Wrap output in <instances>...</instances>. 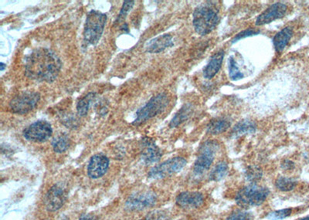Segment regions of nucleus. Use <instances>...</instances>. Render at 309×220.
Masks as SVG:
<instances>
[{
	"instance_id": "nucleus-1",
	"label": "nucleus",
	"mask_w": 309,
	"mask_h": 220,
	"mask_svg": "<svg viewBox=\"0 0 309 220\" xmlns=\"http://www.w3.org/2000/svg\"><path fill=\"white\" fill-rule=\"evenodd\" d=\"M61 68V59L47 48L36 49L26 57V76L32 80L52 83L57 79Z\"/></svg>"
},
{
	"instance_id": "nucleus-2",
	"label": "nucleus",
	"mask_w": 309,
	"mask_h": 220,
	"mask_svg": "<svg viewBox=\"0 0 309 220\" xmlns=\"http://www.w3.org/2000/svg\"><path fill=\"white\" fill-rule=\"evenodd\" d=\"M220 21V15L217 4L207 1L199 4L193 14L194 30L199 35L210 34Z\"/></svg>"
},
{
	"instance_id": "nucleus-3",
	"label": "nucleus",
	"mask_w": 309,
	"mask_h": 220,
	"mask_svg": "<svg viewBox=\"0 0 309 220\" xmlns=\"http://www.w3.org/2000/svg\"><path fill=\"white\" fill-rule=\"evenodd\" d=\"M107 22V15L98 10H91L86 17L82 46L84 48L96 45L102 38Z\"/></svg>"
},
{
	"instance_id": "nucleus-4",
	"label": "nucleus",
	"mask_w": 309,
	"mask_h": 220,
	"mask_svg": "<svg viewBox=\"0 0 309 220\" xmlns=\"http://www.w3.org/2000/svg\"><path fill=\"white\" fill-rule=\"evenodd\" d=\"M270 195V190L266 187L258 185L257 183H250L236 193V204L242 208L259 206L265 203Z\"/></svg>"
},
{
	"instance_id": "nucleus-5",
	"label": "nucleus",
	"mask_w": 309,
	"mask_h": 220,
	"mask_svg": "<svg viewBox=\"0 0 309 220\" xmlns=\"http://www.w3.org/2000/svg\"><path fill=\"white\" fill-rule=\"evenodd\" d=\"M169 103V98L166 93H160L153 97L145 106L142 107L136 112V119L132 124L139 125L148 120L162 114L167 108Z\"/></svg>"
},
{
	"instance_id": "nucleus-6",
	"label": "nucleus",
	"mask_w": 309,
	"mask_h": 220,
	"mask_svg": "<svg viewBox=\"0 0 309 220\" xmlns=\"http://www.w3.org/2000/svg\"><path fill=\"white\" fill-rule=\"evenodd\" d=\"M218 143L216 141H207L199 147L198 156L193 165V173L200 177L211 167L219 151Z\"/></svg>"
},
{
	"instance_id": "nucleus-7",
	"label": "nucleus",
	"mask_w": 309,
	"mask_h": 220,
	"mask_svg": "<svg viewBox=\"0 0 309 220\" xmlns=\"http://www.w3.org/2000/svg\"><path fill=\"white\" fill-rule=\"evenodd\" d=\"M40 99L39 93L27 91L19 94L9 102V110L13 114H26L38 106Z\"/></svg>"
},
{
	"instance_id": "nucleus-8",
	"label": "nucleus",
	"mask_w": 309,
	"mask_h": 220,
	"mask_svg": "<svg viewBox=\"0 0 309 220\" xmlns=\"http://www.w3.org/2000/svg\"><path fill=\"white\" fill-rule=\"evenodd\" d=\"M187 163V160L182 157L170 158L153 167L149 173V177L153 180L165 179L183 170Z\"/></svg>"
},
{
	"instance_id": "nucleus-9",
	"label": "nucleus",
	"mask_w": 309,
	"mask_h": 220,
	"mask_svg": "<svg viewBox=\"0 0 309 220\" xmlns=\"http://www.w3.org/2000/svg\"><path fill=\"white\" fill-rule=\"evenodd\" d=\"M53 134L51 124L44 120H39L23 130V136L29 142L43 143L50 139Z\"/></svg>"
},
{
	"instance_id": "nucleus-10",
	"label": "nucleus",
	"mask_w": 309,
	"mask_h": 220,
	"mask_svg": "<svg viewBox=\"0 0 309 220\" xmlns=\"http://www.w3.org/2000/svg\"><path fill=\"white\" fill-rule=\"evenodd\" d=\"M156 201L157 196L154 192L150 190H143L130 195L125 203V207L131 211H139L153 207Z\"/></svg>"
},
{
	"instance_id": "nucleus-11",
	"label": "nucleus",
	"mask_w": 309,
	"mask_h": 220,
	"mask_svg": "<svg viewBox=\"0 0 309 220\" xmlns=\"http://www.w3.org/2000/svg\"><path fill=\"white\" fill-rule=\"evenodd\" d=\"M176 203L185 210L198 209L204 204V195L199 192H183L177 195Z\"/></svg>"
},
{
	"instance_id": "nucleus-12",
	"label": "nucleus",
	"mask_w": 309,
	"mask_h": 220,
	"mask_svg": "<svg viewBox=\"0 0 309 220\" xmlns=\"http://www.w3.org/2000/svg\"><path fill=\"white\" fill-rule=\"evenodd\" d=\"M287 5L282 2H276L272 4L270 7L268 8L266 10L258 16L256 20L257 26L265 25L269 24L274 20L282 18L284 15L286 14Z\"/></svg>"
},
{
	"instance_id": "nucleus-13",
	"label": "nucleus",
	"mask_w": 309,
	"mask_h": 220,
	"mask_svg": "<svg viewBox=\"0 0 309 220\" xmlns=\"http://www.w3.org/2000/svg\"><path fill=\"white\" fill-rule=\"evenodd\" d=\"M109 167V159L103 154H94L87 165V174L91 179H98L106 173Z\"/></svg>"
},
{
	"instance_id": "nucleus-14",
	"label": "nucleus",
	"mask_w": 309,
	"mask_h": 220,
	"mask_svg": "<svg viewBox=\"0 0 309 220\" xmlns=\"http://www.w3.org/2000/svg\"><path fill=\"white\" fill-rule=\"evenodd\" d=\"M66 199L64 190L59 185H53L45 196L44 203L46 210L50 212L60 210Z\"/></svg>"
},
{
	"instance_id": "nucleus-15",
	"label": "nucleus",
	"mask_w": 309,
	"mask_h": 220,
	"mask_svg": "<svg viewBox=\"0 0 309 220\" xmlns=\"http://www.w3.org/2000/svg\"><path fill=\"white\" fill-rule=\"evenodd\" d=\"M143 150L142 151V159L146 165L157 163L162 157V151L155 145L154 141L150 138H145L142 140Z\"/></svg>"
},
{
	"instance_id": "nucleus-16",
	"label": "nucleus",
	"mask_w": 309,
	"mask_h": 220,
	"mask_svg": "<svg viewBox=\"0 0 309 220\" xmlns=\"http://www.w3.org/2000/svg\"><path fill=\"white\" fill-rule=\"evenodd\" d=\"M173 46L172 37L170 34H163L152 39L145 45L146 51L150 53H159Z\"/></svg>"
},
{
	"instance_id": "nucleus-17",
	"label": "nucleus",
	"mask_w": 309,
	"mask_h": 220,
	"mask_svg": "<svg viewBox=\"0 0 309 220\" xmlns=\"http://www.w3.org/2000/svg\"><path fill=\"white\" fill-rule=\"evenodd\" d=\"M224 57V50H220L211 57L210 61L203 70V76L205 78L212 79L217 75L222 66Z\"/></svg>"
},
{
	"instance_id": "nucleus-18",
	"label": "nucleus",
	"mask_w": 309,
	"mask_h": 220,
	"mask_svg": "<svg viewBox=\"0 0 309 220\" xmlns=\"http://www.w3.org/2000/svg\"><path fill=\"white\" fill-rule=\"evenodd\" d=\"M292 35L293 31L290 27H285L276 34L273 38V43L277 53H281L284 50L289 43L290 39H292Z\"/></svg>"
},
{
	"instance_id": "nucleus-19",
	"label": "nucleus",
	"mask_w": 309,
	"mask_h": 220,
	"mask_svg": "<svg viewBox=\"0 0 309 220\" xmlns=\"http://www.w3.org/2000/svg\"><path fill=\"white\" fill-rule=\"evenodd\" d=\"M193 110V105L191 104L188 103L183 105L181 109L178 110L174 117H172L169 123V127L174 128L179 126L180 124L188 120L192 116Z\"/></svg>"
},
{
	"instance_id": "nucleus-20",
	"label": "nucleus",
	"mask_w": 309,
	"mask_h": 220,
	"mask_svg": "<svg viewBox=\"0 0 309 220\" xmlns=\"http://www.w3.org/2000/svg\"><path fill=\"white\" fill-rule=\"evenodd\" d=\"M231 127V123L225 118L213 119L208 124L206 132L212 135H220L228 131Z\"/></svg>"
},
{
	"instance_id": "nucleus-21",
	"label": "nucleus",
	"mask_w": 309,
	"mask_h": 220,
	"mask_svg": "<svg viewBox=\"0 0 309 220\" xmlns=\"http://www.w3.org/2000/svg\"><path fill=\"white\" fill-rule=\"evenodd\" d=\"M257 125L254 121L250 120H243L239 121L233 127L232 134L235 137L242 136V135H250L256 132Z\"/></svg>"
},
{
	"instance_id": "nucleus-22",
	"label": "nucleus",
	"mask_w": 309,
	"mask_h": 220,
	"mask_svg": "<svg viewBox=\"0 0 309 220\" xmlns=\"http://www.w3.org/2000/svg\"><path fill=\"white\" fill-rule=\"evenodd\" d=\"M228 165L225 161H221L216 165L210 172L209 179L213 182H219L227 176L228 173Z\"/></svg>"
},
{
	"instance_id": "nucleus-23",
	"label": "nucleus",
	"mask_w": 309,
	"mask_h": 220,
	"mask_svg": "<svg viewBox=\"0 0 309 220\" xmlns=\"http://www.w3.org/2000/svg\"><path fill=\"white\" fill-rule=\"evenodd\" d=\"M95 98V93H88L77 104V112L80 117H84L88 113L91 103Z\"/></svg>"
},
{
	"instance_id": "nucleus-24",
	"label": "nucleus",
	"mask_w": 309,
	"mask_h": 220,
	"mask_svg": "<svg viewBox=\"0 0 309 220\" xmlns=\"http://www.w3.org/2000/svg\"><path fill=\"white\" fill-rule=\"evenodd\" d=\"M297 184L298 183L294 179L286 176H279L275 181L276 188L281 192H290L295 189Z\"/></svg>"
},
{
	"instance_id": "nucleus-25",
	"label": "nucleus",
	"mask_w": 309,
	"mask_h": 220,
	"mask_svg": "<svg viewBox=\"0 0 309 220\" xmlns=\"http://www.w3.org/2000/svg\"><path fill=\"white\" fill-rule=\"evenodd\" d=\"M53 151L57 153L66 151L70 147V139L66 135H57L52 141Z\"/></svg>"
},
{
	"instance_id": "nucleus-26",
	"label": "nucleus",
	"mask_w": 309,
	"mask_h": 220,
	"mask_svg": "<svg viewBox=\"0 0 309 220\" xmlns=\"http://www.w3.org/2000/svg\"><path fill=\"white\" fill-rule=\"evenodd\" d=\"M229 75L230 78L232 80H240L243 77V74L239 70L237 64L233 57L229 58Z\"/></svg>"
},
{
	"instance_id": "nucleus-27",
	"label": "nucleus",
	"mask_w": 309,
	"mask_h": 220,
	"mask_svg": "<svg viewBox=\"0 0 309 220\" xmlns=\"http://www.w3.org/2000/svg\"><path fill=\"white\" fill-rule=\"evenodd\" d=\"M292 208H287V209H283V210H276V211L271 212L267 215V220H281L284 219L288 218L292 213Z\"/></svg>"
},
{
	"instance_id": "nucleus-28",
	"label": "nucleus",
	"mask_w": 309,
	"mask_h": 220,
	"mask_svg": "<svg viewBox=\"0 0 309 220\" xmlns=\"http://www.w3.org/2000/svg\"><path fill=\"white\" fill-rule=\"evenodd\" d=\"M254 213L247 210H236L226 220H254Z\"/></svg>"
},
{
	"instance_id": "nucleus-29",
	"label": "nucleus",
	"mask_w": 309,
	"mask_h": 220,
	"mask_svg": "<svg viewBox=\"0 0 309 220\" xmlns=\"http://www.w3.org/2000/svg\"><path fill=\"white\" fill-rule=\"evenodd\" d=\"M262 178V171L258 166H251L246 172V179L251 183L258 181Z\"/></svg>"
},
{
	"instance_id": "nucleus-30",
	"label": "nucleus",
	"mask_w": 309,
	"mask_h": 220,
	"mask_svg": "<svg viewBox=\"0 0 309 220\" xmlns=\"http://www.w3.org/2000/svg\"><path fill=\"white\" fill-rule=\"evenodd\" d=\"M135 2V1H124L121 11H120L119 15L117 16V21L118 23H122L123 20L125 19L128 13L133 8Z\"/></svg>"
},
{
	"instance_id": "nucleus-31",
	"label": "nucleus",
	"mask_w": 309,
	"mask_h": 220,
	"mask_svg": "<svg viewBox=\"0 0 309 220\" xmlns=\"http://www.w3.org/2000/svg\"><path fill=\"white\" fill-rule=\"evenodd\" d=\"M258 34H260V31H258L256 29H247L245 31H242V32L239 33L237 35L235 36V37L232 39V43H236L240 39L249 37H252V36L257 35Z\"/></svg>"
},
{
	"instance_id": "nucleus-32",
	"label": "nucleus",
	"mask_w": 309,
	"mask_h": 220,
	"mask_svg": "<svg viewBox=\"0 0 309 220\" xmlns=\"http://www.w3.org/2000/svg\"><path fill=\"white\" fill-rule=\"evenodd\" d=\"M146 220H170L166 216L164 215L162 213H154L153 215L150 216Z\"/></svg>"
},
{
	"instance_id": "nucleus-33",
	"label": "nucleus",
	"mask_w": 309,
	"mask_h": 220,
	"mask_svg": "<svg viewBox=\"0 0 309 220\" xmlns=\"http://www.w3.org/2000/svg\"><path fill=\"white\" fill-rule=\"evenodd\" d=\"M294 165L293 162H291L289 160H285L282 164H281V168L284 170H290V169H293Z\"/></svg>"
},
{
	"instance_id": "nucleus-34",
	"label": "nucleus",
	"mask_w": 309,
	"mask_h": 220,
	"mask_svg": "<svg viewBox=\"0 0 309 220\" xmlns=\"http://www.w3.org/2000/svg\"><path fill=\"white\" fill-rule=\"evenodd\" d=\"M80 220H100L96 216L91 215V214H84L80 218Z\"/></svg>"
},
{
	"instance_id": "nucleus-35",
	"label": "nucleus",
	"mask_w": 309,
	"mask_h": 220,
	"mask_svg": "<svg viewBox=\"0 0 309 220\" xmlns=\"http://www.w3.org/2000/svg\"><path fill=\"white\" fill-rule=\"evenodd\" d=\"M0 65H1V66H0V71H3L4 69L6 68V65H5V64H3V63H1Z\"/></svg>"
},
{
	"instance_id": "nucleus-36",
	"label": "nucleus",
	"mask_w": 309,
	"mask_h": 220,
	"mask_svg": "<svg viewBox=\"0 0 309 220\" xmlns=\"http://www.w3.org/2000/svg\"><path fill=\"white\" fill-rule=\"evenodd\" d=\"M300 220H309V215L304 217V218L301 219Z\"/></svg>"
},
{
	"instance_id": "nucleus-37",
	"label": "nucleus",
	"mask_w": 309,
	"mask_h": 220,
	"mask_svg": "<svg viewBox=\"0 0 309 220\" xmlns=\"http://www.w3.org/2000/svg\"></svg>"
}]
</instances>
